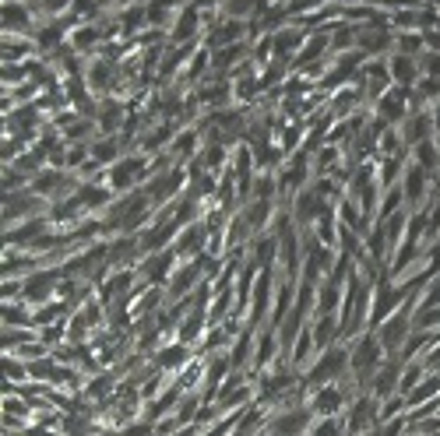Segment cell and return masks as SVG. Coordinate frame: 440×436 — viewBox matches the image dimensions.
<instances>
[{
  "label": "cell",
  "instance_id": "cell-10",
  "mask_svg": "<svg viewBox=\"0 0 440 436\" xmlns=\"http://www.w3.org/2000/svg\"><path fill=\"white\" fill-rule=\"evenodd\" d=\"M197 264H201V261H197ZM197 264L184 268L180 274H173V282H169V296H184V292H187V285H194V278H197Z\"/></svg>",
  "mask_w": 440,
  "mask_h": 436
},
{
  "label": "cell",
  "instance_id": "cell-20",
  "mask_svg": "<svg viewBox=\"0 0 440 436\" xmlns=\"http://www.w3.org/2000/svg\"><path fill=\"white\" fill-rule=\"evenodd\" d=\"M437 127H440V109H437Z\"/></svg>",
  "mask_w": 440,
  "mask_h": 436
},
{
  "label": "cell",
  "instance_id": "cell-16",
  "mask_svg": "<svg viewBox=\"0 0 440 436\" xmlns=\"http://www.w3.org/2000/svg\"><path fill=\"white\" fill-rule=\"evenodd\" d=\"M275 349H282V345H278V338H275V334H268V338H264V345L257 349L254 362H257V366H268V362H272V356H275Z\"/></svg>",
  "mask_w": 440,
  "mask_h": 436
},
{
  "label": "cell",
  "instance_id": "cell-3",
  "mask_svg": "<svg viewBox=\"0 0 440 436\" xmlns=\"http://www.w3.org/2000/svg\"><path fill=\"white\" fill-rule=\"evenodd\" d=\"M377 426H380V401L363 391L356 401H352L342 433H345V436H360V433H370V429H377Z\"/></svg>",
  "mask_w": 440,
  "mask_h": 436
},
{
  "label": "cell",
  "instance_id": "cell-1",
  "mask_svg": "<svg viewBox=\"0 0 440 436\" xmlns=\"http://www.w3.org/2000/svg\"><path fill=\"white\" fill-rule=\"evenodd\" d=\"M384 345H380V338H373V334H363L360 338V345L352 349V356H349V369H352V377L360 380V387L370 394V384H373V373L380 369V362H384Z\"/></svg>",
  "mask_w": 440,
  "mask_h": 436
},
{
  "label": "cell",
  "instance_id": "cell-18",
  "mask_svg": "<svg viewBox=\"0 0 440 436\" xmlns=\"http://www.w3.org/2000/svg\"><path fill=\"white\" fill-rule=\"evenodd\" d=\"M4 380H11V384L25 380V366H21L18 359H8V362H4Z\"/></svg>",
  "mask_w": 440,
  "mask_h": 436
},
{
  "label": "cell",
  "instance_id": "cell-8",
  "mask_svg": "<svg viewBox=\"0 0 440 436\" xmlns=\"http://www.w3.org/2000/svg\"><path fill=\"white\" fill-rule=\"evenodd\" d=\"M338 324H335V317H320L317 320V327H310V334H314V349L317 352H324V349H331V341H335V331Z\"/></svg>",
  "mask_w": 440,
  "mask_h": 436
},
{
  "label": "cell",
  "instance_id": "cell-9",
  "mask_svg": "<svg viewBox=\"0 0 440 436\" xmlns=\"http://www.w3.org/2000/svg\"><path fill=\"white\" fill-rule=\"evenodd\" d=\"M141 173H144V162H141V159H127L124 166L113 169V183H116V186H127V183H134Z\"/></svg>",
  "mask_w": 440,
  "mask_h": 436
},
{
  "label": "cell",
  "instance_id": "cell-4",
  "mask_svg": "<svg viewBox=\"0 0 440 436\" xmlns=\"http://www.w3.org/2000/svg\"><path fill=\"white\" fill-rule=\"evenodd\" d=\"M342 404H345V391L335 387V384H324V387L310 391V408H314L317 419H335Z\"/></svg>",
  "mask_w": 440,
  "mask_h": 436
},
{
  "label": "cell",
  "instance_id": "cell-13",
  "mask_svg": "<svg viewBox=\"0 0 440 436\" xmlns=\"http://www.w3.org/2000/svg\"><path fill=\"white\" fill-rule=\"evenodd\" d=\"M398 102H402V91H391V96H384V99H380V116H384V120L405 116V109H402Z\"/></svg>",
  "mask_w": 440,
  "mask_h": 436
},
{
  "label": "cell",
  "instance_id": "cell-5",
  "mask_svg": "<svg viewBox=\"0 0 440 436\" xmlns=\"http://www.w3.org/2000/svg\"><path fill=\"white\" fill-rule=\"evenodd\" d=\"M408 334H412V320H408V314H395L377 338H380V345H384V352H388V356H398V352H402V345L408 341Z\"/></svg>",
  "mask_w": 440,
  "mask_h": 436
},
{
  "label": "cell",
  "instance_id": "cell-6",
  "mask_svg": "<svg viewBox=\"0 0 440 436\" xmlns=\"http://www.w3.org/2000/svg\"><path fill=\"white\" fill-rule=\"evenodd\" d=\"M310 419H314V408H292L285 415L275 419V436H303L310 429Z\"/></svg>",
  "mask_w": 440,
  "mask_h": 436
},
{
  "label": "cell",
  "instance_id": "cell-11",
  "mask_svg": "<svg viewBox=\"0 0 440 436\" xmlns=\"http://www.w3.org/2000/svg\"><path fill=\"white\" fill-rule=\"evenodd\" d=\"M50 289H53V274H39V278H28V282H25V296L28 299H32V296L43 299Z\"/></svg>",
  "mask_w": 440,
  "mask_h": 436
},
{
  "label": "cell",
  "instance_id": "cell-17",
  "mask_svg": "<svg viewBox=\"0 0 440 436\" xmlns=\"http://www.w3.org/2000/svg\"><path fill=\"white\" fill-rule=\"evenodd\" d=\"M109 391H113V377H96V380H88V387H85L88 397H109Z\"/></svg>",
  "mask_w": 440,
  "mask_h": 436
},
{
  "label": "cell",
  "instance_id": "cell-14",
  "mask_svg": "<svg viewBox=\"0 0 440 436\" xmlns=\"http://www.w3.org/2000/svg\"><path fill=\"white\" fill-rule=\"evenodd\" d=\"M426 131H430V116H426V113H419V116L408 120V141H412V144L426 141Z\"/></svg>",
  "mask_w": 440,
  "mask_h": 436
},
{
  "label": "cell",
  "instance_id": "cell-15",
  "mask_svg": "<svg viewBox=\"0 0 440 436\" xmlns=\"http://www.w3.org/2000/svg\"><path fill=\"white\" fill-rule=\"evenodd\" d=\"M391 74H395V81H402V85H412L416 81V67H412V60H395V67H391Z\"/></svg>",
  "mask_w": 440,
  "mask_h": 436
},
{
  "label": "cell",
  "instance_id": "cell-7",
  "mask_svg": "<svg viewBox=\"0 0 440 436\" xmlns=\"http://www.w3.org/2000/svg\"><path fill=\"white\" fill-rule=\"evenodd\" d=\"M187 359H190V349L184 345V341H180V345H166L162 352H159V369H166V373H173V369H184L187 366Z\"/></svg>",
  "mask_w": 440,
  "mask_h": 436
},
{
  "label": "cell",
  "instance_id": "cell-2",
  "mask_svg": "<svg viewBox=\"0 0 440 436\" xmlns=\"http://www.w3.org/2000/svg\"><path fill=\"white\" fill-rule=\"evenodd\" d=\"M345 366H349V356H345L338 345L324 349V356H320V359L314 362V369L303 377V387H307V391H317V387H324V384L338 380L342 373H345Z\"/></svg>",
  "mask_w": 440,
  "mask_h": 436
},
{
  "label": "cell",
  "instance_id": "cell-19",
  "mask_svg": "<svg viewBox=\"0 0 440 436\" xmlns=\"http://www.w3.org/2000/svg\"><path fill=\"white\" fill-rule=\"evenodd\" d=\"M430 232H440V208L433 211V222H430Z\"/></svg>",
  "mask_w": 440,
  "mask_h": 436
},
{
  "label": "cell",
  "instance_id": "cell-12",
  "mask_svg": "<svg viewBox=\"0 0 440 436\" xmlns=\"http://www.w3.org/2000/svg\"><path fill=\"white\" fill-rule=\"evenodd\" d=\"M437 151H440L437 144H426V141H419V144H416L419 169H426V173H433V169H437V162H440V159H437Z\"/></svg>",
  "mask_w": 440,
  "mask_h": 436
}]
</instances>
